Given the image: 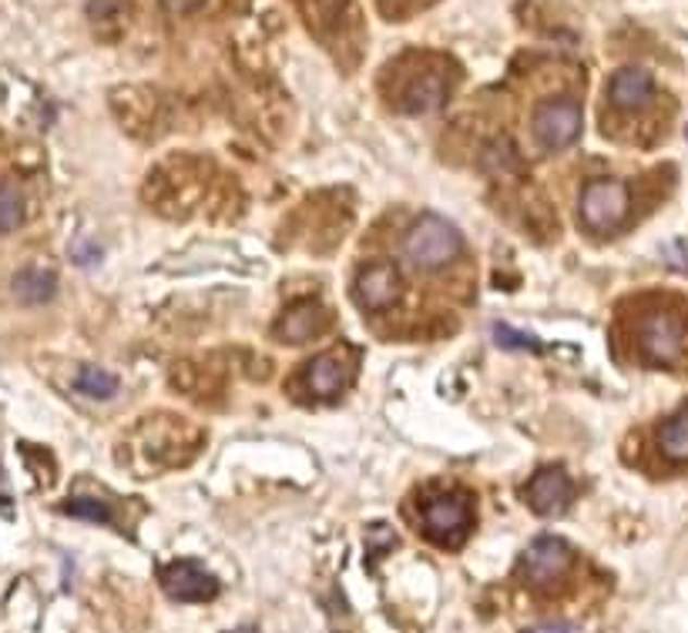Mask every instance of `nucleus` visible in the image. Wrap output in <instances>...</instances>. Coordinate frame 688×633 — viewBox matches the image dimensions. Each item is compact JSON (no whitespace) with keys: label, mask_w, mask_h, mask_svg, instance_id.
Wrapping results in <instances>:
<instances>
[{"label":"nucleus","mask_w":688,"mask_h":633,"mask_svg":"<svg viewBox=\"0 0 688 633\" xmlns=\"http://www.w3.org/2000/svg\"><path fill=\"white\" fill-rule=\"evenodd\" d=\"M464 252V239L447 218L440 215H424L410 225V231L403 235V255L410 265L424 268V271H437L443 265H450L456 255Z\"/></svg>","instance_id":"obj_1"},{"label":"nucleus","mask_w":688,"mask_h":633,"mask_svg":"<svg viewBox=\"0 0 688 633\" xmlns=\"http://www.w3.org/2000/svg\"><path fill=\"white\" fill-rule=\"evenodd\" d=\"M474 527V503L467 493H437L424 506V533L437 546H461Z\"/></svg>","instance_id":"obj_2"},{"label":"nucleus","mask_w":688,"mask_h":633,"mask_svg":"<svg viewBox=\"0 0 688 633\" xmlns=\"http://www.w3.org/2000/svg\"><path fill=\"white\" fill-rule=\"evenodd\" d=\"M631 205V194L622 181L615 178H598L585 188L581 194V221L595 231V235H608L615 231Z\"/></svg>","instance_id":"obj_3"},{"label":"nucleus","mask_w":688,"mask_h":633,"mask_svg":"<svg viewBox=\"0 0 688 633\" xmlns=\"http://www.w3.org/2000/svg\"><path fill=\"white\" fill-rule=\"evenodd\" d=\"M585 128V114L578 107V101L571 98H554L545 101L538 111H534V135L538 141L551 151H564L581 138Z\"/></svg>","instance_id":"obj_4"},{"label":"nucleus","mask_w":688,"mask_h":633,"mask_svg":"<svg viewBox=\"0 0 688 633\" xmlns=\"http://www.w3.org/2000/svg\"><path fill=\"white\" fill-rule=\"evenodd\" d=\"M688 345V329L675 312H652L641 322V349L652 363L675 366Z\"/></svg>","instance_id":"obj_5"},{"label":"nucleus","mask_w":688,"mask_h":633,"mask_svg":"<svg viewBox=\"0 0 688 633\" xmlns=\"http://www.w3.org/2000/svg\"><path fill=\"white\" fill-rule=\"evenodd\" d=\"M571 570V546L561 536H538L521 557V573L534 586H554Z\"/></svg>","instance_id":"obj_6"},{"label":"nucleus","mask_w":688,"mask_h":633,"mask_svg":"<svg viewBox=\"0 0 688 633\" xmlns=\"http://www.w3.org/2000/svg\"><path fill=\"white\" fill-rule=\"evenodd\" d=\"M159 583L172 600H182V604H205L218 593V580L209 570H202L196 560H175V564L159 567Z\"/></svg>","instance_id":"obj_7"},{"label":"nucleus","mask_w":688,"mask_h":633,"mask_svg":"<svg viewBox=\"0 0 688 633\" xmlns=\"http://www.w3.org/2000/svg\"><path fill=\"white\" fill-rule=\"evenodd\" d=\"M571 499H575V483H571V477L561 466H545L530 477L527 503L541 517H558V512L571 506Z\"/></svg>","instance_id":"obj_8"},{"label":"nucleus","mask_w":688,"mask_h":633,"mask_svg":"<svg viewBox=\"0 0 688 633\" xmlns=\"http://www.w3.org/2000/svg\"><path fill=\"white\" fill-rule=\"evenodd\" d=\"M400 271L390 262H373L366 268H360L356 282H353V295L366 312H384L397 302L400 295Z\"/></svg>","instance_id":"obj_9"},{"label":"nucleus","mask_w":688,"mask_h":633,"mask_svg":"<svg viewBox=\"0 0 688 633\" xmlns=\"http://www.w3.org/2000/svg\"><path fill=\"white\" fill-rule=\"evenodd\" d=\"M450 94V81L440 71H416L406 77V85L397 94V107L406 114H430L437 107H443Z\"/></svg>","instance_id":"obj_10"},{"label":"nucleus","mask_w":688,"mask_h":633,"mask_svg":"<svg viewBox=\"0 0 688 633\" xmlns=\"http://www.w3.org/2000/svg\"><path fill=\"white\" fill-rule=\"evenodd\" d=\"M323 319H326V312L320 302L313 299H305V302H296L283 312V319L276 326V336L283 342H292V345H302V342H310L323 332Z\"/></svg>","instance_id":"obj_11"},{"label":"nucleus","mask_w":688,"mask_h":633,"mask_svg":"<svg viewBox=\"0 0 688 633\" xmlns=\"http://www.w3.org/2000/svg\"><path fill=\"white\" fill-rule=\"evenodd\" d=\"M655 94V81H652V74H648L645 67H622L615 77H611V88H608V98L615 107L622 111H638L645 107L648 101H652Z\"/></svg>","instance_id":"obj_12"},{"label":"nucleus","mask_w":688,"mask_h":633,"mask_svg":"<svg viewBox=\"0 0 688 633\" xmlns=\"http://www.w3.org/2000/svg\"><path fill=\"white\" fill-rule=\"evenodd\" d=\"M342 382H347V366L336 352H323L305 366V385L316 395V400H336L342 392Z\"/></svg>","instance_id":"obj_13"},{"label":"nucleus","mask_w":688,"mask_h":633,"mask_svg":"<svg viewBox=\"0 0 688 633\" xmlns=\"http://www.w3.org/2000/svg\"><path fill=\"white\" fill-rule=\"evenodd\" d=\"M14 295L24 302V305H41V302H51L54 292H58V275L51 268H41V265H30V268H21L14 275L11 282Z\"/></svg>","instance_id":"obj_14"},{"label":"nucleus","mask_w":688,"mask_h":633,"mask_svg":"<svg viewBox=\"0 0 688 633\" xmlns=\"http://www.w3.org/2000/svg\"><path fill=\"white\" fill-rule=\"evenodd\" d=\"M659 450L672 463H688V406L668 416L659 429Z\"/></svg>","instance_id":"obj_15"},{"label":"nucleus","mask_w":688,"mask_h":633,"mask_svg":"<svg viewBox=\"0 0 688 633\" xmlns=\"http://www.w3.org/2000/svg\"><path fill=\"white\" fill-rule=\"evenodd\" d=\"M74 389L88 395V400H111V395L118 392V379L98 366H85L78 376H74Z\"/></svg>","instance_id":"obj_16"},{"label":"nucleus","mask_w":688,"mask_h":633,"mask_svg":"<svg viewBox=\"0 0 688 633\" xmlns=\"http://www.w3.org/2000/svg\"><path fill=\"white\" fill-rule=\"evenodd\" d=\"M61 512H67V517H74V520H88V523H114V509L108 506V503H101V499H88V496H82V499H67V503H61L58 506Z\"/></svg>","instance_id":"obj_17"},{"label":"nucleus","mask_w":688,"mask_h":633,"mask_svg":"<svg viewBox=\"0 0 688 633\" xmlns=\"http://www.w3.org/2000/svg\"><path fill=\"white\" fill-rule=\"evenodd\" d=\"M24 221V198L14 185H0V235L17 231Z\"/></svg>","instance_id":"obj_18"},{"label":"nucleus","mask_w":688,"mask_h":633,"mask_svg":"<svg viewBox=\"0 0 688 633\" xmlns=\"http://www.w3.org/2000/svg\"><path fill=\"white\" fill-rule=\"evenodd\" d=\"M493 342L497 345H504V349H517V352H538L541 342L527 336V332H517L511 326H493Z\"/></svg>","instance_id":"obj_19"},{"label":"nucleus","mask_w":688,"mask_h":633,"mask_svg":"<svg viewBox=\"0 0 688 633\" xmlns=\"http://www.w3.org/2000/svg\"><path fill=\"white\" fill-rule=\"evenodd\" d=\"M524 633H581V630L571 626V623H541V626H530Z\"/></svg>","instance_id":"obj_20"},{"label":"nucleus","mask_w":688,"mask_h":633,"mask_svg":"<svg viewBox=\"0 0 688 633\" xmlns=\"http://www.w3.org/2000/svg\"><path fill=\"white\" fill-rule=\"evenodd\" d=\"M233 633H259L255 626H242V630H233Z\"/></svg>","instance_id":"obj_21"}]
</instances>
